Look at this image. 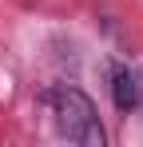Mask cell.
I'll list each match as a JSON object with an SVG mask.
<instances>
[{
	"label": "cell",
	"mask_w": 143,
	"mask_h": 147,
	"mask_svg": "<svg viewBox=\"0 0 143 147\" xmlns=\"http://www.w3.org/2000/svg\"><path fill=\"white\" fill-rule=\"evenodd\" d=\"M48 111L56 119V131L68 139V143L80 147H103V123H99V111L95 103L80 88H52L48 92Z\"/></svg>",
	"instance_id": "1"
},
{
	"label": "cell",
	"mask_w": 143,
	"mask_h": 147,
	"mask_svg": "<svg viewBox=\"0 0 143 147\" xmlns=\"http://www.w3.org/2000/svg\"><path fill=\"white\" fill-rule=\"evenodd\" d=\"M111 99H115L119 111H135V107L143 103L139 76L131 72V68H123V64H111Z\"/></svg>",
	"instance_id": "2"
}]
</instances>
